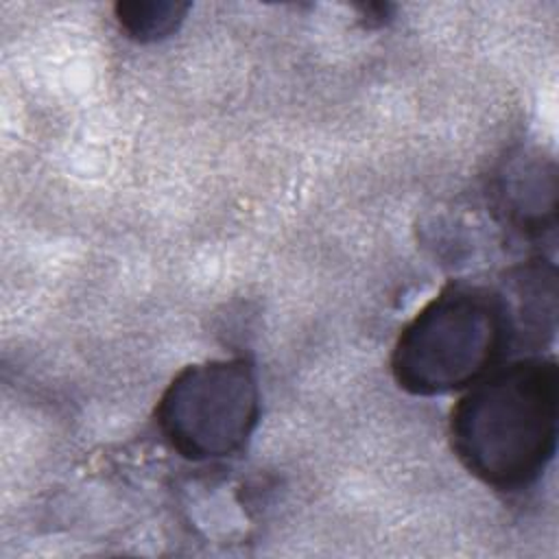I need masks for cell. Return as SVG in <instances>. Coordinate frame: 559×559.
<instances>
[{
  "label": "cell",
  "instance_id": "cell-1",
  "mask_svg": "<svg viewBox=\"0 0 559 559\" xmlns=\"http://www.w3.org/2000/svg\"><path fill=\"white\" fill-rule=\"evenodd\" d=\"M557 417L555 358L524 356L469 384L450 413V445L483 485L522 491L539 480L555 456Z\"/></svg>",
  "mask_w": 559,
  "mask_h": 559
},
{
  "label": "cell",
  "instance_id": "cell-2",
  "mask_svg": "<svg viewBox=\"0 0 559 559\" xmlns=\"http://www.w3.org/2000/svg\"><path fill=\"white\" fill-rule=\"evenodd\" d=\"M515 352L509 301L500 286L450 284L395 341L391 371L400 389L432 397L467 389Z\"/></svg>",
  "mask_w": 559,
  "mask_h": 559
},
{
  "label": "cell",
  "instance_id": "cell-3",
  "mask_svg": "<svg viewBox=\"0 0 559 559\" xmlns=\"http://www.w3.org/2000/svg\"><path fill=\"white\" fill-rule=\"evenodd\" d=\"M258 419V380L245 358L183 367L155 408L162 437L188 461L238 454L251 439Z\"/></svg>",
  "mask_w": 559,
  "mask_h": 559
},
{
  "label": "cell",
  "instance_id": "cell-4",
  "mask_svg": "<svg viewBox=\"0 0 559 559\" xmlns=\"http://www.w3.org/2000/svg\"><path fill=\"white\" fill-rule=\"evenodd\" d=\"M500 218L526 238L555 229L557 168L542 153H520L502 170L496 186Z\"/></svg>",
  "mask_w": 559,
  "mask_h": 559
},
{
  "label": "cell",
  "instance_id": "cell-5",
  "mask_svg": "<svg viewBox=\"0 0 559 559\" xmlns=\"http://www.w3.org/2000/svg\"><path fill=\"white\" fill-rule=\"evenodd\" d=\"M500 288L513 319L515 352H537L548 345L557 319L555 266L544 260L518 264L504 275Z\"/></svg>",
  "mask_w": 559,
  "mask_h": 559
},
{
  "label": "cell",
  "instance_id": "cell-6",
  "mask_svg": "<svg viewBox=\"0 0 559 559\" xmlns=\"http://www.w3.org/2000/svg\"><path fill=\"white\" fill-rule=\"evenodd\" d=\"M190 11L188 2L181 0H124L114 7L118 26L140 44H153L170 37L186 13Z\"/></svg>",
  "mask_w": 559,
  "mask_h": 559
}]
</instances>
